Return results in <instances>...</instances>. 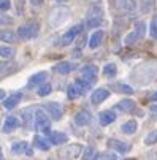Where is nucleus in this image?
I'll return each mask as SVG.
<instances>
[{
    "mask_svg": "<svg viewBox=\"0 0 157 160\" xmlns=\"http://www.w3.org/2000/svg\"><path fill=\"white\" fill-rule=\"evenodd\" d=\"M155 73H157V62H144L132 72L130 79L137 86H144L154 79Z\"/></svg>",
    "mask_w": 157,
    "mask_h": 160,
    "instance_id": "1",
    "label": "nucleus"
},
{
    "mask_svg": "<svg viewBox=\"0 0 157 160\" xmlns=\"http://www.w3.org/2000/svg\"><path fill=\"white\" fill-rule=\"evenodd\" d=\"M35 128H37L40 133H48V132L51 130L49 116H48V112H44L43 108L37 109V114H35Z\"/></svg>",
    "mask_w": 157,
    "mask_h": 160,
    "instance_id": "2",
    "label": "nucleus"
},
{
    "mask_svg": "<svg viewBox=\"0 0 157 160\" xmlns=\"http://www.w3.org/2000/svg\"><path fill=\"white\" fill-rule=\"evenodd\" d=\"M68 13H70L68 8H57V10H53L51 14H49V19H48L49 26L56 27V26L62 24V22L68 18Z\"/></svg>",
    "mask_w": 157,
    "mask_h": 160,
    "instance_id": "3",
    "label": "nucleus"
},
{
    "mask_svg": "<svg viewBox=\"0 0 157 160\" xmlns=\"http://www.w3.org/2000/svg\"><path fill=\"white\" fill-rule=\"evenodd\" d=\"M41 108L46 111L54 121H60L62 116H63V108H62V105L57 103V102H48V103H44Z\"/></svg>",
    "mask_w": 157,
    "mask_h": 160,
    "instance_id": "4",
    "label": "nucleus"
},
{
    "mask_svg": "<svg viewBox=\"0 0 157 160\" xmlns=\"http://www.w3.org/2000/svg\"><path fill=\"white\" fill-rule=\"evenodd\" d=\"M81 152H84L83 146L75 143V144H70V146H67V148L60 149L59 157H60V158H63V160H72V158H76Z\"/></svg>",
    "mask_w": 157,
    "mask_h": 160,
    "instance_id": "5",
    "label": "nucleus"
},
{
    "mask_svg": "<svg viewBox=\"0 0 157 160\" xmlns=\"http://www.w3.org/2000/svg\"><path fill=\"white\" fill-rule=\"evenodd\" d=\"M38 35V26L35 22L32 24H24L18 29V37L21 40H30V38H35Z\"/></svg>",
    "mask_w": 157,
    "mask_h": 160,
    "instance_id": "6",
    "label": "nucleus"
},
{
    "mask_svg": "<svg viewBox=\"0 0 157 160\" xmlns=\"http://www.w3.org/2000/svg\"><path fill=\"white\" fill-rule=\"evenodd\" d=\"M35 114H37V108H24L21 109V119H22V124L26 125V128H32V125L35 124Z\"/></svg>",
    "mask_w": 157,
    "mask_h": 160,
    "instance_id": "7",
    "label": "nucleus"
},
{
    "mask_svg": "<svg viewBox=\"0 0 157 160\" xmlns=\"http://www.w3.org/2000/svg\"><path fill=\"white\" fill-rule=\"evenodd\" d=\"M97 73H99V68L97 65H92V63H87L81 68V78L86 79L87 82H94L97 79Z\"/></svg>",
    "mask_w": 157,
    "mask_h": 160,
    "instance_id": "8",
    "label": "nucleus"
},
{
    "mask_svg": "<svg viewBox=\"0 0 157 160\" xmlns=\"http://www.w3.org/2000/svg\"><path fill=\"white\" fill-rule=\"evenodd\" d=\"M83 32V26H73V27H70V30H67L65 33H63V37H62V44L63 46H67V44H70L79 33Z\"/></svg>",
    "mask_w": 157,
    "mask_h": 160,
    "instance_id": "9",
    "label": "nucleus"
},
{
    "mask_svg": "<svg viewBox=\"0 0 157 160\" xmlns=\"http://www.w3.org/2000/svg\"><path fill=\"white\" fill-rule=\"evenodd\" d=\"M106 146H108L109 149L116 151V152H121V154H125V152H129V151H130V144H129V143H124V141L116 140V138H111V140H108Z\"/></svg>",
    "mask_w": 157,
    "mask_h": 160,
    "instance_id": "10",
    "label": "nucleus"
},
{
    "mask_svg": "<svg viewBox=\"0 0 157 160\" xmlns=\"http://www.w3.org/2000/svg\"><path fill=\"white\" fill-rule=\"evenodd\" d=\"M76 67H78V63H75V62L63 60V62H59V63L54 65V70H56L57 73H60V75H67V73L76 70Z\"/></svg>",
    "mask_w": 157,
    "mask_h": 160,
    "instance_id": "11",
    "label": "nucleus"
},
{
    "mask_svg": "<svg viewBox=\"0 0 157 160\" xmlns=\"http://www.w3.org/2000/svg\"><path fill=\"white\" fill-rule=\"evenodd\" d=\"M108 97H109V90L105 89V87H99V89H95L94 92H92V103L94 105H99L103 100H106Z\"/></svg>",
    "mask_w": 157,
    "mask_h": 160,
    "instance_id": "12",
    "label": "nucleus"
},
{
    "mask_svg": "<svg viewBox=\"0 0 157 160\" xmlns=\"http://www.w3.org/2000/svg\"><path fill=\"white\" fill-rule=\"evenodd\" d=\"M75 122H76L78 125H81V127L87 125L89 122H91V114H89V111L79 109V111L75 114Z\"/></svg>",
    "mask_w": 157,
    "mask_h": 160,
    "instance_id": "13",
    "label": "nucleus"
},
{
    "mask_svg": "<svg viewBox=\"0 0 157 160\" xmlns=\"http://www.w3.org/2000/svg\"><path fill=\"white\" fill-rule=\"evenodd\" d=\"M48 140L51 141V144H56V146H59V144H63V143H67V140H68V136H67L63 132H51Z\"/></svg>",
    "mask_w": 157,
    "mask_h": 160,
    "instance_id": "14",
    "label": "nucleus"
},
{
    "mask_svg": "<svg viewBox=\"0 0 157 160\" xmlns=\"http://www.w3.org/2000/svg\"><path fill=\"white\" fill-rule=\"evenodd\" d=\"M103 37H105L103 30H95V32L91 35V38H89V48H91V49L99 48L100 43L103 41Z\"/></svg>",
    "mask_w": 157,
    "mask_h": 160,
    "instance_id": "15",
    "label": "nucleus"
},
{
    "mask_svg": "<svg viewBox=\"0 0 157 160\" xmlns=\"http://www.w3.org/2000/svg\"><path fill=\"white\" fill-rule=\"evenodd\" d=\"M21 98H22V94L21 92H16V94H13V95H10L8 98L3 100V106L7 109H13V108L18 106V103L21 102Z\"/></svg>",
    "mask_w": 157,
    "mask_h": 160,
    "instance_id": "16",
    "label": "nucleus"
},
{
    "mask_svg": "<svg viewBox=\"0 0 157 160\" xmlns=\"http://www.w3.org/2000/svg\"><path fill=\"white\" fill-rule=\"evenodd\" d=\"M32 140H33V146L38 148L40 151H48L51 148V141L46 140V138H43V136H40V135H35Z\"/></svg>",
    "mask_w": 157,
    "mask_h": 160,
    "instance_id": "17",
    "label": "nucleus"
},
{
    "mask_svg": "<svg viewBox=\"0 0 157 160\" xmlns=\"http://www.w3.org/2000/svg\"><path fill=\"white\" fill-rule=\"evenodd\" d=\"M116 75H118V67H116V63H113V62L105 63V67H103V76H105L106 79H113Z\"/></svg>",
    "mask_w": 157,
    "mask_h": 160,
    "instance_id": "18",
    "label": "nucleus"
},
{
    "mask_svg": "<svg viewBox=\"0 0 157 160\" xmlns=\"http://www.w3.org/2000/svg\"><path fill=\"white\" fill-rule=\"evenodd\" d=\"M48 78V73L46 72H38L35 75H32L29 78V86H38V84H44V81H46Z\"/></svg>",
    "mask_w": 157,
    "mask_h": 160,
    "instance_id": "19",
    "label": "nucleus"
},
{
    "mask_svg": "<svg viewBox=\"0 0 157 160\" xmlns=\"http://www.w3.org/2000/svg\"><path fill=\"white\" fill-rule=\"evenodd\" d=\"M16 127H18V119L14 118V116H8L7 119H5V122H3V133H11V132H14L16 130Z\"/></svg>",
    "mask_w": 157,
    "mask_h": 160,
    "instance_id": "20",
    "label": "nucleus"
},
{
    "mask_svg": "<svg viewBox=\"0 0 157 160\" xmlns=\"http://www.w3.org/2000/svg\"><path fill=\"white\" fill-rule=\"evenodd\" d=\"M114 108L122 111V112H129V111H132L133 108H135V102L130 100V98H125V100H121L119 103H116Z\"/></svg>",
    "mask_w": 157,
    "mask_h": 160,
    "instance_id": "21",
    "label": "nucleus"
},
{
    "mask_svg": "<svg viewBox=\"0 0 157 160\" xmlns=\"http://www.w3.org/2000/svg\"><path fill=\"white\" fill-rule=\"evenodd\" d=\"M137 128H138V124H137V121H133V119L124 122L122 127H121L122 133H125V135H133V133L137 132Z\"/></svg>",
    "mask_w": 157,
    "mask_h": 160,
    "instance_id": "22",
    "label": "nucleus"
},
{
    "mask_svg": "<svg viewBox=\"0 0 157 160\" xmlns=\"http://www.w3.org/2000/svg\"><path fill=\"white\" fill-rule=\"evenodd\" d=\"M114 121H116V114L113 111H102L100 112V124L102 125H108Z\"/></svg>",
    "mask_w": 157,
    "mask_h": 160,
    "instance_id": "23",
    "label": "nucleus"
},
{
    "mask_svg": "<svg viewBox=\"0 0 157 160\" xmlns=\"http://www.w3.org/2000/svg\"><path fill=\"white\" fill-rule=\"evenodd\" d=\"M30 148H29V144L26 143V141H18V143H13L11 144V151H13V154H27V151H29Z\"/></svg>",
    "mask_w": 157,
    "mask_h": 160,
    "instance_id": "24",
    "label": "nucleus"
},
{
    "mask_svg": "<svg viewBox=\"0 0 157 160\" xmlns=\"http://www.w3.org/2000/svg\"><path fill=\"white\" fill-rule=\"evenodd\" d=\"M75 86H76V89H78V92H79V95L83 94H87L89 92V89H91V82H87L86 79H83V78H79V79H76L75 81Z\"/></svg>",
    "mask_w": 157,
    "mask_h": 160,
    "instance_id": "25",
    "label": "nucleus"
},
{
    "mask_svg": "<svg viewBox=\"0 0 157 160\" xmlns=\"http://www.w3.org/2000/svg\"><path fill=\"white\" fill-rule=\"evenodd\" d=\"M95 158H97V149L95 148H92V146L84 148V152H83L81 160H95Z\"/></svg>",
    "mask_w": 157,
    "mask_h": 160,
    "instance_id": "26",
    "label": "nucleus"
},
{
    "mask_svg": "<svg viewBox=\"0 0 157 160\" xmlns=\"http://www.w3.org/2000/svg\"><path fill=\"white\" fill-rule=\"evenodd\" d=\"M16 37H18V33H14L11 30H2L0 32V38H2L3 43H14Z\"/></svg>",
    "mask_w": 157,
    "mask_h": 160,
    "instance_id": "27",
    "label": "nucleus"
},
{
    "mask_svg": "<svg viewBox=\"0 0 157 160\" xmlns=\"http://www.w3.org/2000/svg\"><path fill=\"white\" fill-rule=\"evenodd\" d=\"M102 24V16H89L86 21V27L89 29H95Z\"/></svg>",
    "mask_w": 157,
    "mask_h": 160,
    "instance_id": "28",
    "label": "nucleus"
},
{
    "mask_svg": "<svg viewBox=\"0 0 157 160\" xmlns=\"http://www.w3.org/2000/svg\"><path fill=\"white\" fill-rule=\"evenodd\" d=\"M51 92H53V86L48 84V82H46V84H41L40 89L37 90V94H38L40 97H46V95H49Z\"/></svg>",
    "mask_w": 157,
    "mask_h": 160,
    "instance_id": "29",
    "label": "nucleus"
},
{
    "mask_svg": "<svg viewBox=\"0 0 157 160\" xmlns=\"http://www.w3.org/2000/svg\"><path fill=\"white\" fill-rule=\"evenodd\" d=\"M154 143H157V130H152L144 136V144L146 146H152Z\"/></svg>",
    "mask_w": 157,
    "mask_h": 160,
    "instance_id": "30",
    "label": "nucleus"
},
{
    "mask_svg": "<svg viewBox=\"0 0 157 160\" xmlns=\"http://www.w3.org/2000/svg\"><path fill=\"white\" fill-rule=\"evenodd\" d=\"M13 54H14V49L10 48V46H5V44H3V46L0 48V56H2L3 59H10Z\"/></svg>",
    "mask_w": 157,
    "mask_h": 160,
    "instance_id": "31",
    "label": "nucleus"
},
{
    "mask_svg": "<svg viewBox=\"0 0 157 160\" xmlns=\"http://www.w3.org/2000/svg\"><path fill=\"white\" fill-rule=\"evenodd\" d=\"M149 32H151V37L154 40H157V16H154L151 19V27H149Z\"/></svg>",
    "mask_w": 157,
    "mask_h": 160,
    "instance_id": "32",
    "label": "nucleus"
},
{
    "mask_svg": "<svg viewBox=\"0 0 157 160\" xmlns=\"http://www.w3.org/2000/svg\"><path fill=\"white\" fill-rule=\"evenodd\" d=\"M116 89H118V92H122V94H127V95L133 94V87H130L127 84H118Z\"/></svg>",
    "mask_w": 157,
    "mask_h": 160,
    "instance_id": "33",
    "label": "nucleus"
},
{
    "mask_svg": "<svg viewBox=\"0 0 157 160\" xmlns=\"http://www.w3.org/2000/svg\"><path fill=\"white\" fill-rule=\"evenodd\" d=\"M135 32H137L138 38H143L146 35V24H144V22H138L137 27H135Z\"/></svg>",
    "mask_w": 157,
    "mask_h": 160,
    "instance_id": "34",
    "label": "nucleus"
},
{
    "mask_svg": "<svg viewBox=\"0 0 157 160\" xmlns=\"http://www.w3.org/2000/svg\"><path fill=\"white\" fill-rule=\"evenodd\" d=\"M67 95H68V98H76L79 95V92H78V89H76L75 84H70L68 86V89H67Z\"/></svg>",
    "mask_w": 157,
    "mask_h": 160,
    "instance_id": "35",
    "label": "nucleus"
},
{
    "mask_svg": "<svg viewBox=\"0 0 157 160\" xmlns=\"http://www.w3.org/2000/svg\"><path fill=\"white\" fill-rule=\"evenodd\" d=\"M137 40H138V35H137V32H135V30H133V32H130V33L125 37L124 43H125V44H132V43H135Z\"/></svg>",
    "mask_w": 157,
    "mask_h": 160,
    "instance_id": "36",
    "label": "nucleus"
},
{
    "mask_svg": "<svg viewBox=\"0 0 157 160\" xmlns=\"http://www.w3.org/2000/svg\"><path fill=\"white\" fill-rule=\"evenodd\" d=\"M10 7H11V5H10V0H0V10H2L3 13L8 11Z\"/></svg>",
    "mask_w": 157,
    "mask_h": 160,
    "instance_id": "37",
    "label": "nucleus"
},
{
    "mask_svg": "<svg viewBox=\"0 0 157 160\" xmlns=\"http://www.w3.org/2000/svg\"><path fill=\"white\" fill-rule=\"evenodd\" d=\"M100 158L102 160H116L118 157L114 154H111V152H105V154H100Z\"/></svg>",
    "mask_w": 157,
    "mask_h": 160,
    "instance_id": "38",
    "label": "nucleus"
},
{
    "mask_svg": "<svg viewBox=\"0 0 157 160\" xmlns=\"http://www.w3.org/2000/svg\"><path fill=\"white\" fill-rule=\"evenodd\" d=\"M29 2H30L32 5H35V7H38V5H41V2H43V0H29Z\"/></svg>",
    "mask_w": 157,
    "mask_h": 160,
    "instance_id": "39",
    "label": "nucleus"
},
{
    "mask_svg": "<svg viewBox=\"0 0 157 160\" xmlns=\"http://www.w3.org/2000/svg\"><path fill=\"white\" fill-rule=\"evenodd\" d=\"M149 98H151L152 102H157V90H155V92H152V94H151V97H149Z\"/></svg>",
    "mask_w": 157,
    "mask_h": 160,
    "instance_id": "40",
    "label": "nucleus"
},
{
    "mask_svg": "<svg viewBox=\"0 0 157 160\" xmlns=\"http://www.w3.org/2000/svg\"><path fill=\"white\" fill-rule=\"evenodd\" d=\"M149 109H151V111H154V112H157V103L151 105V106H149Z\"/></svg>",
    "mask_w": 157,
    "mask_h": 160,
    "instance_id": "41",
    "label": "nucleus"
},
{
    "mask_svg": "<svg viewBox=\"0 0 157 160\" xmlns=\"http://www.w3.org/2000/svg\"><path fill=\"white\" fill-rule=\"evenodd\" d=\"M53 2H59V3H65L67 0H53Z\"/></svg>",
    "mask_w": 157,
    "mask_h": 160,
    "instance_id": "42",
    "label": "nucleus"
},
{
    "mask_svg": "<svg viewBox=\"0 0 157 160\" xmlns=\"http://www.w3.org/2000/svg\"><path fill=\"white\" fill-rule=\"evenodd\" d=\"M48 160H51V158H48Z\"/></svg>",
    "mask_w": 157,
    "mask_h": 160,
    "instance_id": "43",
    "label": "nucleus"
}]
</instances>
